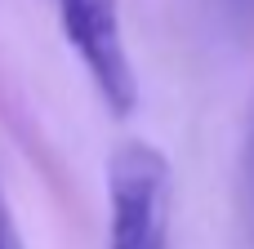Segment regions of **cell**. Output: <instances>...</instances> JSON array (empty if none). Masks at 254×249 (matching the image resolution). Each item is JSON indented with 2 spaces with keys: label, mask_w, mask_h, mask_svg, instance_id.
<instances>
[{
  "label": "cell",
  "mask_w": 254,
  "mask_h": 249,
  "mask_svg": "<svg viewBox=\"0 0 254 249\" xmlns=\"http://www.w3.org/2000/svg\"><path fill=\"white\" fill-rule=\"evenodd\" d=\"M107 249H170V160L134 138L107 160Z\"/></svg>",
  "instance_id": "obj_1"
},
{
  "label": "cell",
  "mask_w": 254,
  "mask_h": 249,
  "mask_svg": "<svg viewBox=\"0 0 254 249\" xmlns=\"http://www.w3.org/2000/svg\"><path fill=\"white\" fill-rule=\"evenodd\" d=\"M54 9H58L63 40L80 58L98 98L116 116H129L138 102V85H134V62L125 49L121 4L116 0H54Z\"/></svg>",
  "instance_id": "obj_2"
},
{
  "label": "cell",
  "mask_w": 254,
  "mask_h": 249,
  "mask_svg": "<svg viewBox=\"0 0 254 249\" xmlns=\"http://www.w3.org/2000/svg\"><path fill=\"white\" fill-rule=\"evenodd\" d=\"M0 249H27V245H22V232H18V223H13V209H9V196H4V187H0Z\"/></svg>",
  "instance_id": "obj_3"
},
{
  "label": "cell",
  "mask_w": 254,
  "mask_h": 249,
  "mask_svg": "<svg viewBox=\"0 0 254 249\" xmlns=\"http://www.w3.org/2000/svg\"><path fill=\"white\" fill-rule=\"evenodd\" d=\"M246 196H250V218H254V111L250 129H246Z\"/></svg>",
  "instance_id": "obj_4"
}]
</instances>
